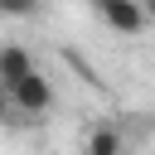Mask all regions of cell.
Listing matches in <instances>:
<instances>
[{
	"instance_id": "obj_1",
	"label": "cell",
	"mask_w": 155,
	"mask_h": 155,
	"mask_svg": "<svg viewBox=\"0 0 155 155\" xmlns=\"http://www.w3.org/2000/svg\"><path fill=\"white\" fill-rule=\"evenodd\" d=\"M5 102H10L15 111H24V116H48V111H53V82L34 68V73H24L15 87H5Z\"/></svg>"
},
{
	"instance_id": "obj_2",
	"label": "cell",
	"mask_w": 155,
	"mask_h": 155,
	"mask_svg": "<svg viewBox=\"0 0 155 155\" xmlns=\"http://www.w3.org/2000/svg\"><path fill=\"white\" fill-rule=\"evenodd\" d=\"M97 5V19L116 34V39H136V34H145V5L140 0H92Z\"/></svg>"
},
{
	"instance_id": "obj_3",
	"label": "cell",
	"mask_w": 155,
	"mask_h": 155,
	"mask_svg": "<svg viewBox=\"0 0 155 155\" xmlns=\"http://www.w3.org/2000/svg\"><path fill=\"white\" fill-rule=\"evenodd\" d=\"M39 63H34V53L24 48V44H0V92L5 87H15L24 73H34Z\"/></svg>"
},
{
	"instance_id": "obj_4",
	"label": "cell",
	"mask_w": 155,
	"mask_h": 155,
	"mask_svg": "<svg viewBox=\"0 0 155 155\" xmlns=\"http://www.w3.org/2000/svg\"><path fill=\"white\" fill-rule=\"evenodd\" d=\"M121 150H126V136H121L111 121L92 126V131H87V140H82V155H121Z\"/></svg>"
},
{
	"instance_id": "obj_5",
	"label": "cell",
	"mask_w": 155,
	"mask_h": 155,
	"mask_svg": "<svg viewBox=\"0 0 155 155\" xmlns=\"http://www.w3.org/2000/svg\"><path fill=\"white\" fill-rule=\"evenodd\" d=\"M44 0H0V19H34Z\"/></svg>"
},
{
	"instance_id": "obj_6",
	"label": "cell",
	"mask_w": 155,
	"mask_h": 155,
	"mask_svg": "<svg viewBox=\"0 0 155 155\" xmlns=\"http://www.w3.org/2000/svg\"><path fill=\"white\" fill-rule=\"evenodd\" d=\"M140 5H145V19L155 24V0H140Z\"/></svg>"
},
{
	"instance_id": "obj_7",
	"label": "cell",
	"mask_w": 155,
	"mask_h": 155,
	"mask_svg": "<svg viewBox=\"0 0 155 155\" xmlns=\"http://www.w3.org/2000/svg\"><path fill=\"white\" fill-rule=\"evenodd\" d=\"M121 155H126V150H121Z\"/></svg>"
}]
</instances>
